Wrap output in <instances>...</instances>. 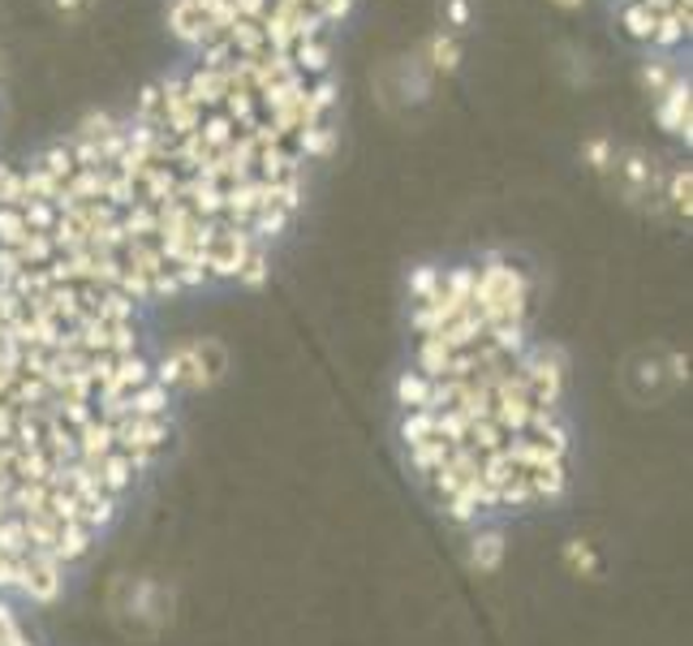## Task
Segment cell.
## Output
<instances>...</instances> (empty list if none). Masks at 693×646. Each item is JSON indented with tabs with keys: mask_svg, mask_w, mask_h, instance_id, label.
<instances>
[{
	"mask_svg": "<svg viewBox=\"0 0 693 646\" xmlns=\"http://www.w3.org/2000/svg\"><path fill=\"white\" fill-rule=\"evenodd\" d=\"M564 565H568L577 577H599V556H595V548L582 543V539L564 543Z\"/></svg>",
	"mask_w": 693,
	"mask_h": 646,
	"instance_id": "obj_20",
	"label": "cell"
},
{
	"mask_svg": "<svg viewBox=\"0 0 693 646\" xmlns=\"http://www.w3.org/2000/svg\"><path fill=\"white\" fill-rule=\"evenodd\" d=\"M173 354H177V371H181L177 388H190V392H203V388H211L228 371L224 345L208 341V337L203 341H181V345H173Z\"/></svg>",
	"mask_w": 693,
	"mask_h": 646,
	"instance_id": "obj_4",
	"label": "cell"
},
{
	"mask_svg": "<svg viewBox=\"0 0 693 646\" xmlns=\"http://www.w3.org/2000/svg\"><path fill=\"white\" fill-rule=\"evenodd\" d=\"M57 4H61V9H73V4H82V0H57Z\"/></svg>",
	"mask_w": 693,
	"mask_h": 646,
	"instance_id": "obj_28",
	"label": "cell"
},
{
	"mask_svg": "<svg viewBox=\"0 0 693 646\" xmlns=\"http://www.w3.org/2000/svg\"><path fill=\"white\" fill-rule=\"evenodd\" d=\"M73 435H78V461H82V466H95V461H104V457L117 448V439H113V423H104L99 414H95V419H86V423L73 431Z\"/></svg>",
	"mask_w": 693,
	"mask_h": 646,
	"instance_id": "obj_9",
	"label": "cell"
},
{
	"mask_svg": "<svg viewBox=\"0 0 693 646\" xmlns=\"http://www.w3.org/2000/svg\"><path fill=\"white\" fill-rule=\"evenodd\" d=\"M655 121L677 134V139H690V78H672L659 95H655Z\"/></svg>",
	"mask_w": 693,
	"mask_h": 646,
	"instance_id": "obj_6",
	"label": "cell"
},
{
	"mask_svg": "<svg viewBox=\"0 0 693 646\" xmlns=\"http://www.w3.org/2000/svg\"><path fill=\"white\" fill-rule=\"evenodd\" d=\"M410 453V466H414L422 479H431L444 461H448V453H453V444H444V439H422L414 448H406Z\"/></svg>",
	"mask_w": 693,
	"mask_h": 646,
	"instance_id": "obj_15",
	"label": "cell"
},
{
	"mask_svg": "<svg viewBox=\"0 0 693 646\" xmlns=\"http://www.w3.org/2000/svg\"><path fill=\"white\" fill-rule=\"evenodd\" d=\"M453 366V350L439 341V337H418V354H414V371H422L426 379H444Z\"/></svg>",
	"mask_w": 693,
	"mask_h": 646,
	"instance_id": "obj_14",
	"label": "cell"
},
{
	"mask_svg": "<svg viewBox=\"0 0 693 646\" xmlns=\"http://www.w3.org/2000/svg\"><path fill=\"white\" fill-rule=\"evenodd\" d=\"M91 470H95L99 488H104L108 496H117V501H126V492H130V488H134V483L142 479L139 466H134V461H130L126 453H117V448H113V453H108L104 461H95Z\"/></svg>",
	"mask_w": 693,
	"mask_h": 646,
	"instance_id": "obj_8",
	"label": "cell"
},
{
	"mask_svg": "<svg viewBox=\"0 0 693 646\" xmlns=\"http://www.w3.org/2000/svg\"><path fill=\"white\" fill-rule=\"evenodd\" d=\"M521 375H526V392L535 406L543 410H560L564 401V384H568V359L555 350V345H530L521 359Z\"/></svg>",
	"mask_w": 693,
	"mask_h": 646,
	"instance_id": "obj_2",
	"label": "cell"
},
{
	"mask_svg": "<svg viewBox=\"0 0 693 646\" xmlns=\"http://www.w3.org/2000/svg\"><path fill=\"white\" fill-rule=\"evenodd\" d=\"M504 565V535L491 526V530H474L470 535V569L479 574H495Z\"/></svg>",
	"mask_w": 693,
	"mask_h": 646,
	"instance_id": "obj_12",
	"label": "cell"
},
{
	"mask_svg": "<svg viewBox=\"0 0 693 646\" xmlns=\"http://www.w3.org/2000/svg\"><path fill=\"white\" fill-rule=\"evenodd\" d=\"M690 190H693L690 168H672V173H668V190H663V199H668V208H672V212L685 215V220H690Z\"/></svg>",
	"mask_w": 693,
	"mask_h": 646,
	"instance_id": "obj_19",
	"label": "cell"
},
{
	"mask_svg": "<svg viewBox=\"0 0 693 646\" xmlns=\"http://www.w3.org/2000/svg\"><path fill=\"white\" fill-rule=\"evenodd\" d=\"M268 272H272V268H268V246H255V255L246 259V268H242L237 281H242L246 289H259L263 281H268Z\"/></svg>",
	"mask_w": 693,
	"mask_h": 646,
	"instance_id": "obj_22",
	"label": "cell"
},
{
	"mask_svg": "<svg viewBox=\"0 0 693 646\" xmlns=\"http://www.w3.org/2000/svg\"><path fill=\"white\" fill-rule=\"evenodd\" d=\"M113 439H117V453H126L139 466V474H146L173 439V419H121L113 423Z\"/></svg>",
	"mask_w": 693,
	"mask_h": 646,
	"instance_id": "obj_3",
	"label": "cell"
},
{
	"mask_svg": "<svg viewBox=\"0 0 693 646\" xmlns=\"http://www.w3.org/2000/svg\"><path fill=\"white\" fill-rule=\"evenodd\" d=\"M13 595H17V599H26V603L48 608V603H57V599L66 595V569H61L57 561L39 556V552H26V556H17V582H13Z\"/></svg>",
	"mask_w": 693,
	"mask_h": 646,
	"instance_id": "obj_5",
	"label": "cell"
},
{
	"mask_svg": "<svg viewBox=\"0 0 693 646\" xmlns=\"http://www.w3.org/2000/svg\"><path fill=\"white\" fill-rule=\"evenodd\" d=\"M621 22L633 39L650 44V39H655V22H659V13H655V9H646L642 0H633V4H621Z\"/></svg>",
	"mask_w": 693,
	"mask_h": 646,
	"instance_id": "obj_16",
	"label": "cell"
},
{
	"mask_svg": "<svg viewBox=\"0 0 693 646\" xmlns=\"http://www.w3.org/2000/svg\"><path fill=\"white\" fill-rule=\"evenodd\" d=\"M526 488H530V504H555L568 492V461H555L543 470H526Z\"/></svg>",
	"mask_w": 693,
	"mask_h": 646,
	"instance_id": "obj_10",
	"label": "cell"
},
{
	"mask_svg": "<svg viewBox=\"0 0 693 646\" xmlns=\"http://www.w3.org/2000/svg\"><path fill=\"white\" fill-rule=\"evenodd\" d=\"M448 17H453V26H466V17H470V4H466V0H453V4H448Z\"/></svg>",
	"mask_w": 693,
	"mask_h": 646,
	"instance_id": "obj_26",
	"label": "cell"
},
{
	"mask_svg": "<svg viewBox=\"0 0 693 646\" xmlns=\"http://www.w3.org/2000/svg\"><path fill=\"white\" fill-rule=\"evenodd\" d=\"M431 388H435V379H426L422 371H401L397 375V406H401V414L406 410H431Z\"/></svg>",
	"mask_w": 693,
	"mask_h": 646,
	"instance_id": "obj_13",
	"label": "cell"
},
{
	"mask_svg": "<svg viewBox=\"0 0 693 646\" xmlns=\"http://www.w3.org/2000/svg\"><path fill=\"white\" fill-rule=\"evenodd\" d=\"M439 281H444V268H435V263H418L414 272H410V302H431L435 293H439Z\"/></svg>",
	"mask_w": 693,
	"mask_h": 646,
	"instance_id": "obj_18",
	"label": "cell"
},
{
	"mask_svg": "<svg viewBox=\"0 0 693 646\" xmlns=\"http://www.w3.org/2000/svg\"><path fill=\"white\" fill-rule=\"evenodd\" d=\"M582 155H586V164H590L595 173H612V160H616V146L608 143V139H590V143L582 146Z\"/></svg>",
	"mask_w": 693,
	"mask_h": 646,
	"instance_id": "obj_23",
	"label": "cell"
},
{
	"mask_svg": "<svg viewBox=\"0 0 693 646\" xmlns=\"http://www.w3.org/2000/svg\"><path fill=\"white\" fill-rule=\"evenodd\" d=\"M142 384H151V359H142V354L117 359V362H113V375H108V384L95 392V406H104V401H121V397L139 392Z\"/></svg>",
	"mask_w": 693,
	"mask_h": 646,
	"instance_id": "obj_7",
	"label": "cell"
},
{
	"mask_svg": "<svg viewBox=\"0 0 693 646\" xmlns=\"http://www.w3.org/2000/svg\"><path fill=\"white\" fill-rule=\"evenodd\" d=\"M552 4H560V9H582V0H552Z\"/></svg>",
	"mask_w": 693,
	"mask_h": 646,
	"instance_id": "obj_27",
	"label": "cell"
},
{
	"mask_svg": "<svg viewBox=\"0 0 693 646\" xmlns=\"http://www.w3.org/2000/svg\"><path fill=\"white\" fill-rule=\"evenodd\" d=\"M474 310L486 319V328L500 324H526L530 315V277L504 259V255H486L474 268Z\"/></svg>",
	"mask_w": 693,
	"mask_h": 646,
	"instance_id": "obj_1",
	"label": "cell"
},
{
	"mask_svg": "<svg viewBox=\"0 0 693 646\" xmlns=\"http://www.w3.org/2000/svg\"><path fill=\"white\" fill-rule=\"evenodd\" d=\"M121 401H126V419H168V410H173V392L155 379L142 384L139 392L121 397Z\"/></svg>",
	"mask_w": 693,
	"mask_h": 646,
	"instance_id": "obj_11",
	"label": "cell"
},
{
	"mask_svg": "<svg viewBox=\"0 0 693 646\" xmlns=\"http://www.w3.org/2000/svg\"><path fill=\"white\" fill-rule=\"evenodd\" d=\"M401 444L414 448L422 439H435V410H406L401 414Z\"/></svg>",
	"mask_w": 693,
	"mask_h": 646,
	"instance_id": "obj_17",
	"label": "cell"
},
{
	"mask_svg": "<svg viewBox=\"0 0 693 646\" xmlns=\"http://www.w3.org/2000/svg\"><path fill=\"white\" fill-rule=\"evenodd\" d=\"M13 582H17V556H4V552H0V599L13 595Z\"/></svg>",
	"mask_w": 693,
	"mask_h": 646,
	"instance_id": "obj_25",
	"label": "cell"
},
{
	"mask_svg": "<svg viewBox=\"0 0 693 646\" xmlns=\"http://www.w3.org/2000/svg\"><path fill=\"white\" fill-rule=\"evenodd\" d=\"M431 66L444 73H453L457 66H461V44H457L453 35H435V39H431Z\"/></svg>",
	"mask_w": 693,
	"mask_h": 646,
	"instance_id": "obj_21",
	"label": "cell"
},
{
	"mask_svg": "<svg viewBox=\"0 0 693 646\" xmlns=\"http://www.w3.org/2000/svg\"><path fill=\"white\" fill-rule=\"evenodd\" d=\"M672 78H677V70H672V66H663V61H650V66L642 70V82H646V91H650V95H659Z\"/></svg>",
	"mask_w": 693,
	"mask_h": 646,
	"instance_id": "obj_24",
	"label": "cell"
}]
</instances>
